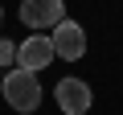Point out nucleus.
I'll return each instance as SVG.
<instances>
[{
  "instance_id": "f257e3e1",
  "label": "nucleus",
  "mask_w": 123,
  "mask_h": 115,
  "mask_svg": "<svg viewBox=\"0 0 123 115\" xmlns=\"http://www.w3.org/2000/svg\"><path fill=\"white\" fill-rule=\"evenodd\" d=\"M4 99H8V107L12 111H37L41 107V82H37V74L33 70H8L4 74Z\"/></svg>"
},
{
  "instance_id": "f03ea898",
  "label": "nucleus",
  "mask_w": 123,
  "mask_h": 115,
  "mask_svg": "<svg viewBox=\"0 0 123 115\" xmlns=\"http://www.w3.org/2000/svg\"><path fill=\"white\" fill-rule=\"evenodd\" d=\"M21 21L29 29H57L66 21V4L62 0H25L21 4Z\"/></svg>"
},
{
  "instance_id": "7ed1b4c3",
  "label": "nucleus",
  "mask_w": 123,
  "mask_h": 115,
  "mask_svg": "<svg viewBox=\"0 0 123 115\" xmlns=\"http://www.w3.org/2000/svg\"><path fill=\"white\" fill-rule=\"evenodd\" d=\"M53 58H57V53H53V41H49L45 33H29V37L17 45L21 70H33V74H37V70H45V66L53 62Z\"/></svg>"
},
{
  "instance_id": "20e7f679",
  "label": "nucleus",
  "mask_w": 123,
  "mask_h": 115,
  "mask_svg": "<svg viewBox=\"0 0 123 115\" xmlns=\"http://www.w3.org/2000/svg\"><path fill=\"white\" fill-rule=\"evenodd\" d=\"M49 41H53V53H57V58H66V62H78V58L86 53V33H82L78 21H62L57 33H53Z\"/></svg>"
},
{
  "instance_id": "39448f33",
  "label": "nucleus",
  "mask_w": 123,
  "mask_h": 115,
  "mask_svg": "<svg viewBox=\"0 0 123 115\" xmlns=\"http://www.w3.org/2000/svg\"><path fill=\"white\" fill-rule=\"evenodd\" d=\"M57 107L66 115H90V86L82 78H62L57 82Z\"/></svg>"
},
{
  "instance_id": "423d86ee",
  "label": "nucleus",
  "mask_w": 123,
  "mask_h": 115,
  "mask_svg": "<svg viewBox=\"0 0 123 115\" xmlns=\"http://www.w3.org/2000/svg\"><path fill=\"white\" fill-rule=\"evenodd\" d=\"M12 58H17V45L0 37V66H12Z\"/></svg>"
},
{
  "instance_id": "0eeeda50",
  "label": "nucleus",
  "mask_w": 123,
  "mask_h": 115,
  "mask_svg": "<svg viewBox=\"0 0 123 115\" xmlns=\"http://www.w3.org/2000/svg\"><path fill=\"white\" fill-rule=\"evenodd\" d=\"M0 21H4V8H0Z\"/></svg>"
}]
</instances>
